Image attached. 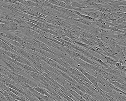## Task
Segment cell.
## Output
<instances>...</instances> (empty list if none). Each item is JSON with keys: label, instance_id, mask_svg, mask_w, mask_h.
<instances>
[{"label": "cell", "instance_id": "7a4b0ae2", "mask_svg": "<svg viewBox=\"0 0 126 101\" xmlns=\"http://www.w3.org/2000/svg\"><path fill=\"white\" fill-rule=\"evenodd\" d=\"M71 7L73 9H83L91 8L89 6H87L86 5L81 4L76 2H71Z\"/></svg>", "mask_w": 126, "mask_h": 101}, {"label": "cell", "instance_id": "5b68a950", "mask_svg": "<svg viewBox=\"0 0 126 101\" xmlns=\"http://www.w3.org/2000/svg\"><path fill=\"white\" fill-rule=\"evenodd\" d=\"M74 19L77 22H79L82 23L84 25H85L89 26L91 25L93 23V22H92L88 21V20L82 19L81 17L79 19Z\"/></svg>", "mask_w": 126, "mask_h": 101}, {"label": "cell", "instance_id": "7c38bea8", "mask_svg": "<svg viewBox=\"0 0 126 101\" xmlns=\"http://www.w3.org/2000/svg\"><path fill=\"white\" fill-rule=\"evenodd\" d=\"M1 11V12H6L5 11H7V9H6L4 8L1 4H0V11Z\"/></svg>", "mask_w": 126, "mask_h": 101}, {"label": "cell", "instance_id": "4fadbf2b", "mask_svg": "<svg viewBox=\"0 0 126 101\" xmlns=\"http://www.w3.org/2000/svg\"><path fill=\"white\" fill-rule=\"evenodd\" d=\"M1 12H2L0 11V14Z\"/></svg>", "mask_w": 126, "mask_h": 101}, {"label": "cell", "instance_id": "30bf717a", "mask_svg": "<svg viewBox=\"0 0 126 101\" xmlns=\"http://www.w3.org/2000/svg\"><path fill=\"white\" fill-rule=\"evenodd\" d=\"M126 2L124 1V2H119L116 3H113L111 5H118V6H126Z\"/></svg>", "mask_w": 126, "mask_h": 101}, {"label": "cell", "instance_id": "3957f363", "mask_svg": "<svg viewBox=\"0 0 126 101\" xmlns=\"http://www.w3.org/2000/svg\"><path fill=\"white\" fill-rule=\"evenodd\" d=\"M108 81L110 82L111 84H112L116 87L121 89L123 90V91L126 92V85H124L116 81H114V80H109Z\"/></svg>", "mask_w": 126, "mask_h": 101}, {"label": "cell", "instance_id": "6da1fadb", "mask_svg": "<svg viewBox=\"0 0 126 101\" xmlns=\"http://www.w3.org/2000/svg\"><path fill=\"white\" fill-rule=\"evenodd\" d=\"M35 91H37L38 93H40L42 95H45V96H47L50 98H52L51 96L48 93V92L45 89H44L43 88L41 87H32ZM53 99V98H52Z\"/></svg>", "mask_w": 126, "mask_h": 101}, {"label": "cell", "instance_id": "5bb4252c", "mask_svg": "<svg viewBox=\"0 0 126 101\" xmlns=\"http://www.w3.org/2000/svg\"><path fill=\"white\" fill-rule=\"evenodd\" d=\"M45 0V1H46V0Z\"/></svg>", "mask_w": 126, "mask_h": 101}, {"label": "cell", "instance_id": "52a82bcc", "mask_svg": "<svg viewBox=\"0 0 126 101\" xmlns=\"http://www.w3.org/2000/svg\"><path fill=\"white\" fill-rule=\"evenodd\" d=\"M115 66L117 67V68L118 70H120L122 72H125L126 71V67L125 66H124V65H122L121 63H116Z\"/></svg>", "mask_w": 126, "mask_h": 101}, {"label": "cell", "instance_id": "277c9868", "mask_svg": "<svg viewBox=\"0 0 126 101\" xmlns=\"http://www.w3.org/2000/svg\"><path fill=\"white\" fill-rule=\"evenodd\" d=\"M122 94L118 93L115 94L110 95V96L112 97L119 101H126V95H123V94L122 95Z\"/></svg>", "mask_w": 126, "mask_h": 101}, {"label": "cell", "instance_id": "ba28073f", "mask_svg": "<svg viewBox=\"0 0 126 101\" xmlns=\"http://www.w3.org/2000/svg\"><path fill=\"white\" fill-rule=\"evenodd\" d=\"M9 91H11V92H12L14 94L17 95V96L20 97H25V96H24L21 93H20L19 92L17 91L16 90H14V89H12V88L9 87Z\"/></svg>", "mask_w": 126, "mask_h": 101}, {"label": "cell", "instance_id": "8992f818", "mask_svg": "<svg viewBox=\"0 0 126 101\" xmlns=\"http://www.w3.org/2000/svg\"><path fill=\"white\" fill-rule=\"evenodd\" d=\"M6 38V40H8V41L9 42L11 43L12 45H13L15 46H16V47H19V48H21L23 49H24V48H23V47L18 42H16V41H14V40H12L10 39H8V38Z\"/></svg>", "mask_w": 126, "mask_h": 101}, {"label": "cell", "instance_id": "9c48e42d", "mask_svg": "<svg viewBox=\"0 0 126 101\" xmlns=\"http://www.w3.org/2000/svg\"><path fill=\"white\" fill-rule=\"evenodd\" d=\"M91 1L97 4H104L105 3V0H90Z\"/></svg>", "mask_w": 126, "mask_h": 101}, {"label": "cell", "instance_id": "8fae6325", "mask_svg": "<svg viewBox=\"0 0 126 101\" xmlns=\"http://www.w3.org/2000/svg\"><path fill=\"white\" fill-rule=\"evenodd\" d=\"M113 27L117 29L120 30L121 31L124 29L126 28V26L122 25H118L115 26Z\"/></svg>", "mask_w": 126, "mask_h": 101}]
</instances>
